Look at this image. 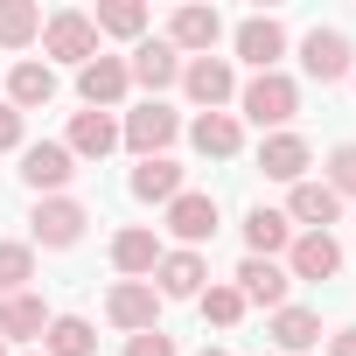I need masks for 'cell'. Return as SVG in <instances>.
<instances>
[{
  "instance_id": "6da1fadb",
  "label": "cell",
  "mask_w": 356,
  "mask_h": 356,
  "mask_svg": "<svg viewBox=\"0 0 356 356\" xmlns=\"http://www.w3.org/2000/svg\"><path fill=\"white\" fill-rule=\"evenodd\" d=\"M238 119L259 126V133H286V126L300 119V84H293L286 70H259V77H245V84H238Z\"/></svg>"
},
{
  "instance_id": "7a4b0ae2",
  "label": "cell",
  "mask_w": 356,
  "mask_h": 356,
  "mask_svg": "<svg viewBox=\"0 0 356 356\" xmlns=\"http://www.w3.org/2000/svg\"><path fill=\"white\" fill-rule=\"evenodd\" d=\"M175 140H182V112H175L168 98H147V105H133V112L119 119V147H126L133 161H154V154H168Z\"/></svg>"
},
{
  "instance_id": "3957f363",
  "label": "cell",
  "mask_w": 356,
  "mask_h": 356,
  "mask_svg": "<svg viewBox=\"0 0 356 356\" xmlns=\"http://www.w3.org/2000/svg\"><path fill=\"white\" fill-rule=\"evenodd\" d=\"M98 56V29H91V15L84 8H56L49 22H42V63L56 70V63H91Z\"/></svg>"
},
{
  "instance_id": "277c9868",
  "label": "cell",
  "mask_w": 356,
  "mask_h": 356,
  "mask_svg": "<svg viewBox=\"0 0 356 356\" xmlns=\"http://www.w3.org/2000/svg\"><path fill=\"white\" fill-rule=\"evenodd\" d=\"M84 224H91V210H84L77 196H42V203L29 210V245H35V252H70V245L84 238Z\"/></svg>"
},
{
  "instance_id": "5b68a950",
  "label": "cell",
  "mask_w": 356,
  "mask_h": 356,
  "mask_svg": "<svg viewBox=\"0 0 356 356\" xmlns=\"http://www.w3.org/2000/svg\"><path fill=\"white\" fill-rule=\"evenodd\" d=\"M217 217H224V210H217V196H210V189H182V196L161 210V231L182 245V252H203V245L217 238Z\"/></svg>"
},
{
  "instance_id": "8992f818",
  "label": "cell",
  "mask_w": 356,
  "mask_h": 356,
  "mask_svg": "<svg viewBox=\"0 0 356 356\" xmlns=\"http://www.w3.org/2000/svg\"><path fill=\"white\" fill-rule=\"evenodd\" d=\"M286 280H307V286H328V280H342V238L335 231H293V245H286Z\"/></svg>"
},
{
  "instance_id": "52a82bcc",
  "label": "cell",
  "mask_w": 356,
  "mask_h": 356,
  "mask_svg": "<svg viewBox=\"0 0 356 356\" xmlns=\"http://www.w3.org/2000/svg\"><path fill=\"white\" fill-rule=\"evenodd\" d=\"M182 91H189L196 112H231V105H238V70H231V56H189V63H182Z\"/></svg>"
},
{
  "instance_id": "ba28073f",
  "label": "cell",
  "mask_w": 356,
  "mask_h": 356,
  "mask_svg": "<svg viewBox=\"0 0 356 356\" xmlns=\"http://www.w3.org/2000/svg\"><path fill=\"white\" fill-rule=\"evenodd\" d=\"M231 49H238V63L259 77V70H280V56H286V22L280 15H245L238 29H231Z\"/></svg>"
},
{
  "instance_id": "9c48e42d",
  "label": "cell",
  "mask_w": 356,
  "mask_h": 356,
  "mask_svg": "<svg viewBox=\"0 0 356 356\" xmlns=\"http://www.w3.org/2000/svg\"><path fill=\"white\" fill-rule=\"evenodd\" d=\"M300 70H307L314 84H349V77H356L349 35H342V29H307V35H300Z\"/></svg>"
},
{
  "instance_id": "30bf717a",
  "label": "cell",
  "mask_w": 356,
  "mask_h": 356,
  "mask_svg": "<svg viewBox=\"0 0 356 356\" xmlns=\"http://www.w3.org/2000/svg\"><path fill=\"white\" fill-rule=\"evenodd\" d=\"M70 175H77V161H70L63 140H29L22 147V182L35 189V203L42 196H70Z\"/></svg>"
},
{
  "instance_id": "8fae6325",
  "label": "cell",
  "mask_w": 356,
  "mask_h": 356,
  "mask_svg": "<svg viewBox=\"0 0 356 356\" xmlns=\"http://www.w3.org/2000/svg\"><path fill=\"white\" fill-rule=\"evenodd\" d=\"M126 77H133L147 98H161V91L182 84V56L168 49V35H140V42L126 49Z\"/></svg>"
},
{
  "instance_id": "7c38bea8",
  "label": "cell",
  "mask_w": 356,
  "mask_h": 356,
  "mask_svg": "<svg viewBox=\"0 0 356 356\" xmlns=\"http://www.w3.org/2000/svg\"><path fill=\"white\" fill-rule=\"evenodd\" d=\"M161 293L147 286V280H119L112 293H105V321L119 328V335H147V328H161Z\"/></svg>"
},
{
  "instance_id": "4fadbf2b",
  "label": "cell",
  "mask_w": 356,
  "mask_h": 356,
  "mask_svg": "<svg viewBox=\"0 0 356 356\" xmlns=\"http://www.w3.org/2000/svg\"><path fill=\"white\" fill-rule=\"evenodd\" d=\"M217 42H224V15L217 8H196V0H189V8H175L168 15V49L175 56H217Z\"/></svg>"
},
{
  "instance_id": "5bb4252c",
  "label": "cell",
  "mask_w": 356,
  "mask_h": 356,
  "mask_svg": "<svg viewBox=\"0 0 356 356\" xmlns=\"http://www.w3.org/2000/svg\"><path fill=\"white\" fill-rule=\"evenodd\" d=\"M126 91H133V77H126V56H91L84 70H77V98H84V112H119L126 105Z\"/></svg>"
},
{
  "instance_id": "9a60e30c",
  "label": "cell",
  "mask_w": 356,
  "mask_h": 356,
  "mask_svg": "<svg viewBox=\"0 0 356 356\" xmlns=\"http://www.w3.org/2000/svg\"><path fill=\"white\" fill-rule=\"evenodd\" d=\"M147 286H154L161 300H196V293L210 286V259H203V252H182V245H168Z\"/></svg>"
},
{
  "instance_id": "2e32d148",
  "label": "cell",
  "mask_w": 356,
  "mask_h": 356,
  "mask_svg": "<svg viewBox=\"0 0 356 356\" xmlns=\"http://www.w3.org/2000/svg\"><path fill=\"white\" fill-rule=\"evenodd\" d=\"M307 168H314V147H307V133H266L259 140V175H266V182H307Z\"/></svg>"
},
{
  "instance_id": "e0dca14e",
  "label": "cell",
  "mask_w": 356,
  "mask_h": 356,
  "mask_svg": "<svg viewBox=\"0 0 356 356\" xmlns=\"http://www.w3.org/2000/svg\"><path fill=\"white\" fill-rule=\"evenodd\" d=\"M189 189V168L182 161H175V154H154V161H133V175H126V196L133 203H175V196H182Z\"/></svg>"
},
{
  "instance_id": "ac0fdd59",
  "label": "cell",
  "mask_w": 356,
  "mask_h": 356,
  "mask_svg": "<svg viewBox=\"0 0 356 356\" xmlns=\"http://www.w3.org/2000/svg\"><path fill=\"white\" fill-rule=\"evenodd\" d=\"M286 224L293 231H328V224H342V196L321 182V175H307V182L286 189Z\"/></svg>"
},
{
  "instance_id": "d6986e66",
  "label": "cell",
  "mask_w": 356,
  "mask_h": 356,
  "mask_svg": "<svg viewBox=\"0 0 356 356\" xmlns=\"http://www.w3.org/2000/svg\"><path fill=\"white\" fill-rule=\"evenodd\" d=\"M182 133H189V147H196L203 161H238V154H245V119H238V112H196Z\"/></svg>"
},
{
  "instance_id": "ffe728a7",
  "label": "cell",
  "mask_w": 356,
  "mask_h": 356,
  "mask_svg": "<svg viewBox=\"0 0 356 356\" xmlns=\"http://www.w3.org/2000/svg\"><path fill=\"white\" fill-rule=\"evenodd\" d=\"M231 286L245 293V307H286V293H293V280H286V266L280 259H238V273H231Z\"/></svg>"
},
{
  "instance_id": "44dd1931",
  "label": "cell",
  "mask_w": 356,
  "mask_h": 356,
  "mask_svg": "<svg viewBox=\"0 0 356 356\" xmlns=\"http://www.w3.org/2000/svg\"><path fill=\"white\" fill-rule=\"evenodd\" d=\"M266 335H273V356H307V349H321V314L286 300V307L266 314Z\"/></svg>"
},
{
  "instance_id": "7402d4cb",
  "label": "cell",
  "mask_w": 356,
  "mask_h": 356,
  "mask_svg": "<svg viewBox=\"0 0 356 356\" xmlns=\"http://www.w3.org/2000/svg\"><path fill=\"white\" fill-rule=\"evenodd\" d=\"M161 231H147V224H126V231H112V273L119 280H154V266H161Z\"/></svg>"
},
{
  "instance_id": "603a6c76",
  "label": "cell",
  "mask_w": 356,
  "mask_h": 356,
  "mask_svg": "<svg viewBox=\"0 0 356 356\" xmlns=\"http://www.w3.org/2000/svg\"><path fill=\"white\" fill-rule=\"evenodd\" d=\"M8 105L29 119V112H42V105H56V70L42 63V56H22L15 70H8Z\"/></svg>"
},
{
  "instance_id": "cb8c5ba5",
  "label": "cell",
  "mask_w": 356,
  "mask_h": 356,
  "mask_svg": "<svg viewBox=\"0 0 356 356\" xmlns=\"http://www.w3.org/2000/svg\"><path fill=\"white\" fill-rule=\"evenodd\" d=\"M63 147H70V161H105L119 147V112H70Z\"/></svg>"
},
{
  "instance_id": "d4e9b609",
  "label": "cell",
  "mask_w": 356,
  "mask_h": 356,
  "mask_svg": "<svg viewBox=\"0 0 356 356\" xmlns=\"http://www.w3.org/2000/svg\"><path fill=\"white\" fill-rule=\"evenodd\" d=\"M286 245H293V224H286V210H245V259H286Z\"/></svg>"
},
{
  "instance_id": "484cf974",
  "label": "cell",
  "mask_w": 356,
  "mask_h": 356,
  "mask_svg": "<svg viewBox=\"0 0 356 356\" xmlns=\"http://www.w3.org/2000/svg\"><path fill=\"white\" fill-rule=\"evenodd\" d=\"M42 328H49L42 293H8L0 300V342H42Z\"/></svg>"
},
{
  "instance_id": "4316f807",
  "label": "cell",
  "mask_w": 356,
  "mask_h": 356,
  "mask_svg": "<svg viewBox=\"0 0 356 356\" xmlns=\"http://www.w3.org/2000/svg\"><path fill=\"white\" fill-rule=\"evenodd\" d=\"M35 42H42V8H35V0H0V49L22 56Z\"/></svg>"
},
{
  "instance_id": "83f0119b",
  "label": "cell",
  "mask_w": 356,
  "mask_h": 356,
  "mask_svg": "<svg viewBox=\"0 0 356 356\" xmlns=\"http://www.w3.org/2000/svg\"><path fill=\"white\" fill-rule=\"evenodd\" d=\"M42 356H98V328H91L84 314H49Z\"/></svg>"
},
{
  "instance_id": "f1b7e54d",
  "label": "cell",
  "mask_w": 356,
  "mask_h": 356,
  "mask_svg": "<svg viewBox=\"0 0 356 356\" xmlns=\"http://www.w3.org/2000/svg\"><path fill=\"white\" fill-rule=\"evenodd\" d=\"M91 29L112 35V42H140V35H147V8H140V0H98Z\"/></svg>"
},
{
  "instance_id": "f546056e",
  "label": "cell",
  "mask_w": 356,
  "mask_h": 356,
  "mask_svg": "<svg viewBox=\"0 0 356 356\" xmlns=\"http://www.w3.org/2000/svg\"><path fill=\"white\" fill-rule=\"evenodd\" d=\"M196 307H203V321H210V328H238V321L252 314V307H245V293H238L231 280H210V286L196 293Z\"/></svg>"
},
{
  "instance_id": "4dcf8cb0",
  "label": "cell",
  "mask_w": 356,
  "mask_h": 356,
  "mask_svg": "<svg viewBox=\"0 0 356 356\" xmlns=\"http://www.w3.org/2000/svg\"><path fill=\"white\" fill-rule=\"evenodd\" d=\"M29 280H35V245L29 238H0V300L29 293Z\"/></svg>"
},
{
  "instance_id": "1f68e13d",
  "label": "cell",
  "mask_w": 356,
  "mask_h": 356,
  "mask_svg": "<svg viewBox=\"0 0 356 356\" xmlns=\"http://www.w3.org/2000/svg\"><path fill=\"white\" fill-rule=\"evenodd\" d=\"M321 182H328L342 203H356V140H342V147L328 154V175H321Z\"/></svg>"
},
{
  "instance_id": "d6a6232c",
  "label": "cell",
  "mask_w": 356,
  "mask_h": 356,
  "mask_svg": "<svg viewBox=\"0 0 356 356\" xmlns=\"http://www.w3.org/2000/svg\"><path fill=\"white\" fill-rule=\"evenodd\" d=\"M119 356H182V349H175V335L168 328H147V335H126V349Z\"/></svg>"
},
{
  "instance_id": "836d02e7",
  "label": "cell",
  "mask_w": 356,
  "mask_h": 356,
  "mask_svg": "<svg viewBox=\"0 0 356 356\" xmlns=\"http://www.w3.org/2000/svg\"><path fill=\"white\" fill-rule=\"evenodd\" d=\"M22 147H29V119L0 98V154H22Z\"/></svg>"
},
{
  "instance_id": "e575fe53",
  "label": "cell",
  "mask_w": 356,
  "mask_h": 356,
  "mask_svg": "<svg viewBox=\"0 0 356 356\" xmlns=\"http://www.w3.org/2000/svg\"><path fill=\"white\" fill-rule=\"evenodd\" d=\"M328 356H356V328H335L328 335Z\"/></svg>"
},
{
  "instance_id": "d590c367",
  "label": "cell",
  "mask_w": 356,
  "mask_h": 356,
  "mask_svg": "<svg viewBox=\"0 0 356 356\" xmlns=\"http://www.w3.org/2000/svg\"><path fill=\"white\" fill-rule=\"evenodd\" d=\"M196 356H231V349H217V342H203V349H196Z\"/></svg>"
},
{
  "instance_id": "8d00e7d4",
  "label": "cell",
  "mask_w": 356,
  "mask_h": 356,
  "mask_svg": "<svg viewBox=\"0 0 356 356\" xmlns=\"http://www.w3.org/2000/svg\"><path fill=\"white\" fill-rule=\"evenodd\" d=\"M0 356H8V342H0Z\"/></svg>"
},
{
  "instance_id": "74e56055",
  "label": "cell",
  "mask_w": 356,
  "mask_h": 356,
  "mask_svg": "<svg viewBox=\"0 0 356 356\" xmlns=\"http://www.w3.org/2000/svg\"><path fill=\"white\" fill-rule=\"evenodd\" d=\"M29 356H42V349H29Z\"/></svg>"
},
{
  "instance_id": "f35d334b",
  "label": "cell",
  "mask_w": 356,
  "mask_h": 356,
  "mask_svg": "<svg viewBox=\"0 0 356 356\" xmlns=\"http://www.w3.org/2000/svg\"><path fill=\"white\" fill-rule=\"evenodd\" d=\"M349 84H356V77H349Z\"/></svg>"
},
{
  "instance_id": "ab89813d",
  "label": "cell",
  "mask_w": 356,
  "mask_h": 356,
  "mask_svg": "<svg viewBox=\"0 0 356 356\" xmlns=\"http://www.w3.org/2000/svg\"><path fill=\"white\" fill-rule=\"evenodd\" d=\"M266 356H273V349H266Z\"/></svg>"
}]
</instances>
